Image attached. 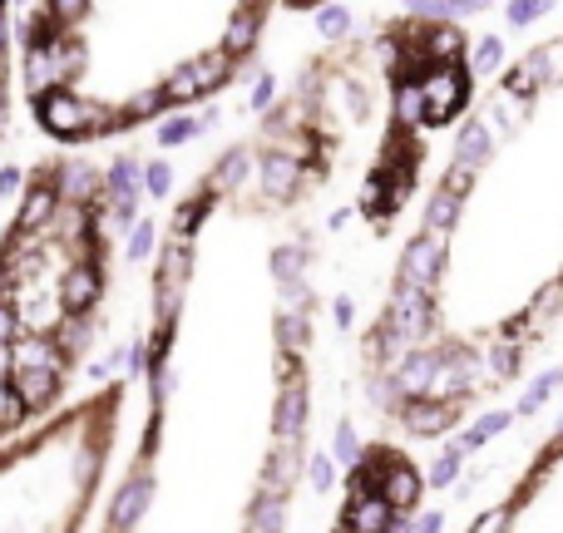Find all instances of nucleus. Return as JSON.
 <instances>
[{"label": "nucleus", "instance_id": "1", "mask_svg": "<svg viewBox=\"0 0 563 533\" xmlns=\"http://www.w3.org/2000/svg\"><path fill=\"white\" fill-rule=\"evenodd\" d=\"M237 5H95L35 0L11 25L15 94L50 144L79 149L169 124L243 79L253 60L228 50Z\"/></svg>", "mask_w": 563, "mask_h": 533}, {"label": "nucleus", "instance_id": "2", "mask_svg": "<svg viewBox=\"0 0 563 533\" xmlns=\"http://www.w3.org/2000/svg\"><path fill=\"white\" fill-rule=\"evenodd\" d=\"M124 168L45 159L0 227V445L64 410L99 336Z\"/></svg>", "mask_w": 563, "mask_h": 533}, {"label": "nucleus", "instance_id": "3", "mask_svg": "<svg viewBox=\"0 0 563 533\" xmlns=\"http://www.w3.org/2000/svg\"><path fill=\"white\" fill-rule=\"evenodd\" d=\"M128 385L109 381L0 445V533H85L119 445Z\"/></svg>", "mask_w": 563, "mask_h": 533}, {"label": "nucleus", "instance_id": "4", "mask_svg": "<svg viewBox=\"0 0 563 533\" xmlns=\"http://www.w3.org/2000/svg\"><path fill=\"white\" fill-rule=\"evenodd\" d=\"M420 94H426V124H450L469 104V75L460 64H435L420 75Z\"/></svg>", "mask_w": 563, "mask_h": 533}, {"label": "nucleus", "instance_id": "5", "mask_svg": "<svg viewBox=\"0 0 563 533\" xmlns=\"http://www.w3.org/2000/svg\"><path fill=\"white\" fill-rule=\"evenodd\" d=\"M440 262H445V252H440V237H430V233L410 237V242H405V252H401V287L430 297V291H435V282H440Z\"/></svg>", "mask_w": 563, "mask_h": 533}, {"label": "nucleus", "instance_id": "6", "mask_svg": "<svg viewBox=\"0 0 563 533\" xmlns=\"http://www.w3.org/2000/svg\"><path fill=\"white\" fill-rule=\"evenodd\" d=\"M11 11L0 5V193H5V149H11V109H15V45H11Z\"/></svg>", "mask_w": 563, "mask_h": 533}, {"label": "nucleus", "instance_id": "7", "mask_svg": "<svg viewBox=\"0 0 563 533\" xmlns=\"http://www.w3.org/2000/svg\"><path fill=\"white\" fill-rule=\"evenodd\" d=\"M430 321H435L430 297H420V291H410V287H401V282H395V301H391V316H385V326H391L405 346H415V341H426V336H430Z\"/></svg>", "mask_w": 563, "mask_h": 533}, {"label": "nucleus", "instance_id": "8", "mask_svg": "<svg viewBox=\"0 0 563 533\" xmlns=\"http://www.w3.org/2000/svg\"><path fill=\"white\" fill-rule=\"evenodd\" d=\"M401 425L415 439H435V435H450L460 420H455V406H440V400L420 395V400H405L401 406Z\"/></svg>", "mask_w": 563, "mask_h": 533}, {"label": "nucleus", "instance_id": "9", "mask_svg": "<svg viewBox=\"0 0 563 533\" xmlns=\"http://www.w3.org/2000/svg\"><path fill=\"white\" fill-rule=\"evenodd\" d=\"M420 489H426V480L415 474V464H405V459H391V470H385V480H381V489H376V499H381L391 513H410L415 504H420Z\"/></svg>", "mask_w": 563, "mask_h": 533}, {"label": "nucleus", "instance_id": "10", "mask_svg": "<svg viewBox=\"0 0 563 533\" xmlns=\"http://www.w3.org/2000/svg\"><path fill=\"white\" fill-rule=\"evenodd\" d=\"M435 371H440L435 351H420V346H415V351L405 356L391 375H395V385H401L405 400H420V395H430V385H435Z\"/></svg>", "mask_w": 563, "mask_h": 533}, {"label": "nucleus", "instance_id": "11", "mask_svg": "<svg viewBox=\"0 0 563 533\" xmlns=\"http://www.w3.org/2000/svg\"><path fill=\"white\" fill-rule=\"evenodd\" d=\"M489 149H494V128H489V119H469V124L460 128V139H455V168L475 173L479 163H489Z\"/></svg>", "mask_w": 563, "mask_h": 533}, {"label": "nucleus", "instance_id": "12", "mask_svg": "<svg viewBox=\"0 0 563 533\" xmlns=\"http://www.w3.org/2000/svg\"><path fill=\"white\" fill-rule=\"evenodd\" d=\"M500 70H504V40L500 35H484V40L469 50V75L489 79V75H500Z\"/></svg>", "mask_w": 563, "mask_h": 533}, {"label": "nucleus", "instance_id": "13", "mask_svg": "<svg viewBox=\"0 0 563 533\" xmlns=\"http://www.w3.org/2000/svg\"><path fill=\"white\" fill-rule=\"evenodd\" d=\"M559 385H563V365H553V371H543L539 381H534L529 390L519 395V415H539V410L549 406V395L559 390Z\"/></svg>", "mask_w": 563, "mask_h": 533}, {"label": "nucleus", "instance_id": "14", "mask_svg": "<svg viewBox=\"0 0 563 533\" xmlns=\"http://www.w3.org/2000/svg\"><path fill=\"white\" fill-rule=\"evenodd\" d=\"M395 119L405 128L426 124V94H420V85H395Z\"/></svg>", "mask_w": 563, "mask_h": 533}, {"label": "nucleus", "instance_id": "15", "mask_svg": "<svg viewBox=\"0 0 563 533\" xmlns=\"http://www.w3.org/2000/svg\"><path fill=\"white\" fill-rule=\"evenodd\" d=\"M331 459H336V464H351V470L361 464V435H356L351 420H341L336 435H331Z\"/></svg>", "mask_w": 563, "mask_h": 533}, {"label": "nucleus", "instance_id": "16", "mask_svg": "<svg viewBox=\"0 0 563 533\" xmlns=\"http://www.w3.org/2000/svg\"><path fill=\"white\" fill-rule=\"evenodd\" d=\"M460 217V198H450L445 188H435V198H430V208H426V227H430V237H440L450 223Z\"/></svg>", "mask_w": 563, "mask_h": 533}, {"label": "nucleus", "instance_id": "17", "mask_svg": "<svg viewBox=\"0 0 563 533\" xmlns=\"http://www.w3.org/2000/svg\"><path fill=\"white\" fill-rule=\"evenodd\" d=\"M460 474H465V449L450 445L445 455H440L435 464H430V484H435V489H450V484H455Z\"/></svg>", "mask_w": 563, "mask_h": 533}, {"label": "nucleus", "instance_id": "18", "mask_svg": "<svg viewBox=\"0 0 563 533\" xmlns=\"http://www.w3.org/2000/svg\"><path fill=\"white\" fill-rule=\"evenodd\" d=\"M514 365H519V346H514V341H494L484 351V371L500 375V381H504V375H514Z\"/></svg>", "mask_w": 563, "mask_h": 533}, {"label": "nucleus", "instance_id": "19", "mask_svg": "<svg viewBox=\"0 0 563 533\" xmlns=\"http://www.w3.org/2000/svg\"><path fill=\"white\" fill-rule=\"evenodd\" d=\"M307 474H311V489L317 494H331V484H336V459L331 455H307Z\"/></svg>", "mask_w": 563, "mask_h": 533}, {"label": "nucleus", "instance_id": "20", "mask_svg": "<svg viewBox=\"0 0 563 533\" xmlns=\"http://www.w3.org/2000/svg\"><path fill=\"white\" fill-rule=\"evenodd\" d=\"M366 395H371V400H376L381 410H391L395 400H405V395H401V385H395V375H385V371H376L371 381H366Z\"/></svg>", "mask_w": 563, "mask_h": 533}, {"label": "nucleus", "instance_id": "21", "mask_svg": "<svg viewBox=\"0 0 563 533\" xmlns=\"http://www.w3.org/2000/svg\"><path fill=\"white\" fill-rule=\"evenodd\" d=\"M543 11H549L543 0H509V5H504V20H509L514 30H529V25L539 20Z\"/></svg>", "mask_w": 563, "mask_h": 533}, {"label": "nucleus", "instance_id": "22", "mask_svg": "<svg viewBox=\"0 0 563 533\" xmlns=\"http://www.w3.org/2000/svg\"><path fill=\"white\" fill-rule=\"evenodd\" d=\"M317 25H321L327 40H341V35L351 30V11L346 5H327V11H317Z\"/></svg>", "mask_w": 563, "mask_h": 533}, {"label": "nucleus", "instance_id": "23", "mask_svg": "<svg viewBox=\"0 0 563 533\" xmlns=\"http://www.w3.org/2000/svg\"><path fill=\"white\" fill-rule=\"evenodd\" d=\"M509 519H514V504H500V509L479 513V519H475V529H469V533H504V529H509Z\"/></svg>", "mask_w": 563, "mask_h": 533}, {"label": "nucleus", "instance_id": "24", "mask_svg": "<svg viewBox=\"0 0 563 533\" xmlns=\"http://www.w3.org/2000/svg\"><path fill=\"white\" fill-rule=\"evenodd\" d=\"M494 114H500L504 128H519V124H524V99L504 89V94H500V109H494Z\"/></svg>", "mask_w": 563, "mask_h": 533}, {"label": "nucleus", "instance_id": "25", "mask_svg": "<svg viewBox=\"0 0 563 533\" xmlns=\"http://www.w3.org/2000/svg\"><path fill=\"white\" fill-rule=\"evenodd\" d=\"M469 183H475V173H465V168H455V163H450V173H445V183H440V188H445L450 198H465Z\"/></svg>", "mask_w": 563, "mask_h": 533}, {"label": "nucleus", "instance_id": "26", "mask_svg": "<svg viewBox=\"0 0 563 533\" xmlns=\"http://www.w3.org/2000/svg\"><path fill=\"white\" fill-rule=\"evenodd\" d=\"M445 529V519H440V509H426V513H415L410 533H440Z\"/></svg>", "mask_w": 563, "mask_h": 533}, {"label": "nucleus", "instance_id": "27", "mask_svg": "<svg viewBox=\"0 0 563 533\" xmlns=\"http://www.w3.org/2000/svg\"><path fill=\"white\" fill-rule=\"evenodd\" d=\"M331 311H336V326H341V331L356 321V307H351V297H336V301H331Z\"/></svg>", "mask_w": 563, "mask_h": 533}, {"label": "nucleus", "instance_id": "28", "mask_svg": "<svg viewBox=\"0 0 563 533\" xmlns=\"http://www.w3.org/2000/svg\"><path fill=\"white\" fill-rule=\"evenodd\" d=\"M351 223V208H336V213L327 217V227H346Z\"/></svg>", "mask_w": 563, "mask_h": 533}, {"label": "nucleus", "instance_id": "29", "mask_svg": "<svg viewBox=\"0 0 563 533\" xmlns=\"http://www.w3.org/2000/svg\"><path fill=\"white\" fill-rule=\"evenodd\" d=\"M559 445H563V415H559Z\"/></svg>", "mask_w": 563, "mask_h": 533}, {"label": "nucleus", "instance_id": "30", "mask_svg": "<svg viewBox=\"0 0 563 533\" xmlns=\"http://www.w3.org/2000/svg\"><path fill=\"white\" fill-rule=\"evenodd\" d=\"M391 533H401V529H391Z\"/></svg>", "mask_w": 563, "mask_h": 533}]
</instances>
